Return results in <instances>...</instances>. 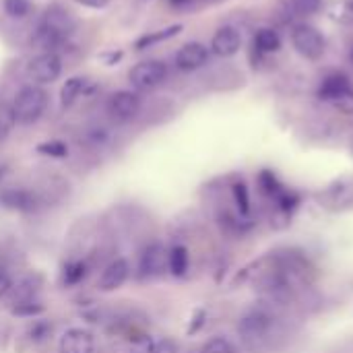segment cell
I'll use <instances>...</instances> for the list:
<instances>
[{
  "instance_id": "6da1fadb",
  "label": "cell",
  "mask_w": 353,
  "mask_h": 353,
  "mask_svg": "<svg viewBox=\"0 0 353 353\" xmlns=\"http://www.w3.org/2000/svg\"><path fill=\"white\" fill-rule=\"evenodd\" d=\"M72 29H74L72 14L60 4H50L41 14V21L37 25L31 41L43 52H56L60 46H64V41L68 39Z\"/></svg>"
},
{
  "instance_id": "7a4b0ae2",
  "label": "cell",
  "mask_w": 353,
  "mask_h": 353,
  "mask_svg": "<svg viewBox=\"0 0 353 353\" xmlns=\"http://www.w3.org/2000/svg\"><path fill=\"white\" fill-rule=\"evenodd\" d=\"M275 327V316L263 308L248 310L238 323V335L242 343L250 350H261L271 341V333Z\"/></svg>"
},
{
  "instance_id": "3957f363",
  "label": "cell",
  "mask_w": 353,
  "mask_h": 353,
  "mask_svg": "<svg viewBox=\"0 0 353 353\" xmlns=\"http://www.w3.org/2000/svg\"><path fill=\"white\" fill-rule=\"evenodd\" d=\"M10 108L17 124H33L43 116L48 108V91L39 85H25L17 91Z\"/></svg>"
},
{
  "instance_id": "277c9868",
  "label": "cell",
  "mask_w": 353,
  "mask_h": 353,
  "mask_svg": "<svg viewBox=\"0 0 353 353\" xmlns=\"http://www.w3.org/2000/svg\"><path fill=\"white\" fill-rule=\"evenodd\" d=\"M292 43H294L296 52L308 60H319L327 48L323 33L308 23H300L292 29Z\"/></svg>"
},
{
  "instance_id": "5b68a950",
  "label": "cell",
  "mask_w": 353,
  "mask_h": 353,
  "mask_svg": "<svg viewBox=\"0 0 353 353\" xmlns=\"http://www.w3.org/2000/svg\"><path fill=\"white\" fill-rule=\"evenodd\" d=\"M168 79V64L161 60H143L128 72V81L139 91H151Z\"/></svg>"
},
{
  "instance_id": "8992f818",
  "label": "cell",
  "mask_w": 353,
  "mask_h": 353,
  "mask_svg": "<svg viewBox=\"0 0 353 353\" xmlns=\"http://www.w3.org/2000/svg\"><path fill=\"white\" fill-rule=\"evenodd\" d=\"M25 72L35 85L54 83L62 74V58L58 56V52H41L27 62Z\"/></svg>"
},
{
  "instance_id": "52a82bcc",
  "label": "cell",
  "mask_w": 353,
  "mask_h": 353,
  "mask_svg": "<svg viewBox=\"0 0 353 353\" xmlns=\"http://www.w3.org/2000/svg\"><path fill=\"white\" fill-rule=\"evenodd\" d=\"M141 95L128 89H120L116 93H112V97L108 99V114L116 120V122H130L139 116L141 112Z\"/></svg>"
},
{
  "instance_id": "ba28073f",
  "label": "cell",
  "mask_w": 353,
  "mask_h": 353,
  "mask_svg": "<svg viewBox=\"0 0 353 353\" xmlns=\"http://www.w3.org/2000/svg\"><path fill=\"white\" fill-rule=\"evenodd\" d=\"M168 252L163 244L155 242L149 244L139 261V275L143 279H153V277H161L168 271Z\"/></svg>"
},
{
  "instance_id": "9c48e42d",
  "label": "cell",
  "mask_w": 353,
  "mask_h": 353,
  "mask_svg": "<svg viewBox=\"0 0 353 353\" xmlns=\"http://www.w3.org/2000/svg\"><path fill=\"white\" fill-rule=\"evenodd\" d=\"M209 48L201 41H190V43H184L178 52H176V66L178 70H184V72H194L199 68H203L207 62H209Z\"/></svg>"
},
{
  "instance_id": "30bf717a",
  "label": "cell",
  "mask_w": 353,
  "mask_h": 353,
  "mask_svg": "<svg viewBox=\"0 0 353 353\" xmlns=\"http://www.w3.org/2000/svg\"><path fill=\"white\" fill-rule=\"evenodd\" d=\"M0 205L19 213H33L39 207V196L27 188H4L0 190Z\"/></svg>"
},
{
  "instance_id": "8fae6325",
  "label": "cell",
  "mask_w": 353,
  "mask_h": 353,
  "mask_svg": "<svg viewBox=\"0 0 353 353\" xmlns=\"http://www.w3.org/2000/svg\"><path fill=\"white\" fill-rule=\"evenodd\" d=\"M130 275V265L124 259H114L110 265L103 267L99 279H97V290L99 292H116L120 290Z\"/></svg>"
},
{
  "instance_id": "7c38bea8",
  "label": "cell",
  "mask_w": 353,
  "mask_h": 353,
  "mask_svg": "<svg viewBox=\"0 0 353 353\" xmlns=\"http://www.w3.org/2000/svg\"><path fill=\"white\" fill-rule=\"evenodd\" d=\"M240 48H242V35L232 25L217 29V33L211 39V52L219 58H232L240 52Z\"/></svg>"
},
{
  "instance_id": "4fadbf2b",
  "label": "cell",
  "mask_w": 353,
  "mask_h": 353,
  "mask_svg": "<svg viewBox=\"0 0 353 353\" xmlns=\"http://www.w3.org/2000/svg\"><path fill=\"white\" fill-rule=\"evenodd\" d=\"M321 205L331 209V211H343L347 207H352L353 203V186L347 182H335L329 188H325L321 194Z\"/></svg>"
},
{
  "instance_id": "5bb4252c",
  "label": "cell",
  "mask_w": 353,
  "mask_h": 353,
  "mask_svg": "<svg viewBox=\"0 0 353 353\" xmlns=\"http://www.w3.org/2000/svg\"><path fill=\"white\" fill-rule=\"evenodd\" d=\"M352 91L353 87L352 83H350V79L345 74H341V72H335V74H329V77L323 79V83L319 87V99L329 101V103L335 105L337 101H341Z\"/></svg>"
},
{
  "instance_id": "9a60e30c",
  "label": "cell",
  "mask_w": 353,
  "mask_h": 353,
  "mask_svg": "<svg viewBox=\"0 0 353 353\" xmlns=\"http://www.w3.org/2000/svg\"><path fill=\"white\" fill-rule=\"evenodd\" d=\"M60 353H95V337L87 329H68L60 337Z\"/></svg>"
},
{
  "instance_id": "2e32d148",
  "label": "cell",
  "mask_w": 353,
  "mask_h": 353,
  "mask_svg": "<svg viewBox=\"0 0 353 353\" xmlns=\"http://www.w3.org/2000/svg\"><path fill=\"white\" fill-rule=\"evenodd\" d=\"M184 29V25H170L165 29H157V31H149V33H143L141 37L134 39V50L137 52H143L147 48H153L157 43H163L172 37H176L180 31Z\"/></svg>"
},
{
  "instance_id": "e0dca14e",
  "label": "cell",
  "mask_w": 353,
  "mask_h": 353,
  "mask_svg": "<svg viewBox=\"0 0 353 353\" xmlns=\"http://www.w3.org/2000/svg\"><path fill=\"white\" fill-rule=\"evenodd\" d=\"M87 79L85 77H70L64 81V85L60 87V105L62 108H70L81 95L87 93Z\"/></svg>"
},
{
  "instance_id": "ac0fdd59",
  "label": "cell",
  "mask_w": 353,
  "mask_h": 353,
  "mask_svg": "<svg viewBox=\"0 0 353 353\" xmlns=\"http://www.w3.org/2000/svg\"><path fill=\"white\" fill-rule=\"evenodd\" d=\"M37 279L35 277H25L21 279L17 285L10 288V292L6 296H10V304H21V302H31L35 300V294H37Z\"/></svg>"
},
{
  "instance_id": "d6986e66",
  "label": "cell",
  "mask_w": 353,
  "mask_h": 353,
  "mask_svg": "<svg viewBox=\"0 0 353 353\" xmlns=\"http://www.w3.org/2000/svg\"><path fill=\"white\" fill-rule=\"evenodd\" d=\"M188 265H190V256H188L186 246L178 244V246L170 248V252H168V271L174 277H184L186 271H188Z\"/></svg>"
},
{
  "instance_id": "ffe728a7",
  "label": "cell",
  "mask_w": 353,
  "mask_h": 353,
  "mask_svg": "<svg viewBox=\"0 0 353 353\" xmlns=\"http://www.w3.org/2000/svg\"><path fill=\"white\" fill-rule=\"evenodd\" d=\"M254 48L263 54H273V52H279L281 48V37L275 29L271 27H263L256 31L254 35Z\"/></svg>"
},
{
  "instance_id": "44dd1931",
  "label": "cell",
  "mask_w": 353,
  "mask_h": 353,
  "mask_svg": "<svg viewBox=\"0 0 353 353\" xmlns=\"http://www.w3.org/2000/svg\"><path fill=\"white\" fill-rule=\"evenodd\" d=\"M87 273H89V269H87V263L85 261H70L62 269V283L66 288L79 285L87 277Z\"/></svg>"
},
{
  "instance_id": "7402d4cb",
  "label": "cell",
  "mask_w": 353,
  "mask_h": 353,
  "mask_svg": "<svg viewBox=\"0 0 353 353\" xmlns=\"http://www.w3.org/2000/svg\"><path fill=\"white\" fill-rule=\"evenodd\" d=\"M259 186H261V190H263L271 201H275V199L285 190V186L279 182V178H277L271 170H263V172L259 174Z\"/></svg>"
},
{
  "instance_id": "603a6c76",
  "label": "cell",
  "mask_w": 353,
  "mask_h": 353,
  "mask_svg": "<svg viewBox=\"0 0 353 353\" xmlns=\"http://www.w3.org/2000/svg\"><path fill=\"white\" fill-rule=\"evenodd\" d=\"M232 194H234V203L240 211L242 217H248L250 215V192H248V186L238 180L232 184Z\"/></svg>"
},
{
  "instance_id": "cb8c5ba5",
  "label": "cell",
  "mask_w": 353,
  "mask_h": 353,
  "mask_svg": "<svg viewBox=\"0 0 353 353\" xmlns=\"http://www.w3.org/2000/svg\"><path fill=\"white\" fill-rule=\"evenodd\" d=\"M35 151H37L39 155L54 157V159H62V157L68 155V147H66V143H62V141H46V143H39V145L35 147Z\"/></svg>"
},
{
  "instance_id": "d4e9b609",
  "label": "cell",
  "mask_w": 353,
  "mask_h": 353,
  "mask_svg": "<svg viewBox=\"0 0 353 353\" xmlns=\"http://www.w3.org/2000/svg\"><path fill=\"white\" fill-rule=\"evenodd\" d=\"M2 8L10 19H25L31 12V0H2Z\"/></svg>"
},
{
  "instance_id": "484cf974",
  "label": "cell",
  "mask_w": 353,
  "mask_h": 353,
  "mask_svg": "<svg viewBox=\"0 0 353 353\" xmlns=\"http://www.w3.org/2000/svg\"><path fill=\"white\" fill-rule=\"evenodd\" d=\"M10 314H14V316H23V319H35V316L43 314V306H41L37 300L21 302V304H14V306L10 308Z\"/></svg>"
},
{
  "instance_id": "4316f807",
  "label": "cell",
  "mask_w": 353,
  "mask_h": 353,
  "mask_svg": "<svg viewBox=\"0 0 353 353\" xmlns=\"http://www.w3.org/2000/svg\"><path fill=\"white\" fill-rule=\"evenodd\" d=\"M199 353H236V345L228 337H213L201 347Z\"/></svg>"
},
{
  "instance_id": "83f0119b",
  "label": "cell",
  "mask_w": 353,
  "mask_h": 353,
  "mask_svg": "<svg viewBox=\"0 0 353 353\" xmlns=\"http://www.w3.org/2000/svg\"><path fill=\"white\" fill-rule=\"evenodd\" d=\"M14 124H17V120H14L12 108L8 103H0V141H4L10 134Z\"/></svg>"
},
{
  "instance_id": "f1b7e54d",
  "label": "cell",
  "mask_w": 353,
  "mask_h": 353,
  "mask_svg": "<svg viewBox=\"0 0 353 353\" xmlns=\"http://www.w3.org/2000/svg\"><path fill=\"white\" fill-rule=\"evenodd\" d=\"M321 4L323 0H292V6L298 14H314Z\"/></svg>"
},
{
  "instance_id": "f546056e",
  "label": "cell",
  "mask_w": 353,
  "mask_h": 353,
  "mask_svg": "<svg viewBox=\"0 0 353 353\" xmlns=\"http://www.w3.org/2000/svg\"><path fill=\"white\" fill-rule=\"evenodd\" d=\"M50 333H52V327L48 323H35L29 329V335H31L33 341H43L46 337H50Z\"/></svg>"
},
{
  "instance_id": "4dcf8cb0",
  "label": "cell",
  "mask_w": 353,
  "mask_h": 353,
  "mask_svg": "<svg viewBox=\"0 0 353 353\" xmlns=\"http://www.w3.org/2000/svg\"><path fill=\"white\" fill-rule=\"evenodd\" d=\"M153 353H178V343L174 339H159L155 341V347H153Z\"/></svg>"
},
{
  "instance_id": "1f68e13d",
  "label": "cell",
  "mask_w": 353,
  "mask_h": 353,
  "mask_svg": "<svg viewBox=\"0 0 353 353\" xmlns=\"http://www.w3.org/2000/svg\"><path fill=\"white\" fill-rule=\"evenodd\" d=\"M87 141H89L91 145H95V147L103 145V143L108 141L105 128H93V130H89V132H87Z\"/></svg>"
},
{
  "instance_id": "d6a6232c",
  "label": "cell",
  "mask_w": 353,
  "mask_h": 353,
  "mask_svg": "<svg viewBox=\"0 0 353 353\" xmlns=\"http://www.w3.org/2000/svg\"><path fill=\"white\" fill-rule=\"evenodd\" d=\"M124 58V52H116V50H112V52H105V54H99V60L105 64V66H116L120 60Z\"/></svg>"
},
{
  "instance_id": "836d02e7",
  "label": "cell",
  "mask_w": 353,
  "mask_h": 353,
  "mask_svg": "<svg viewBox=\"0 0 353 353\" xmlns=\"http://www.w3.org/2000/svg\"><path fill=\"white\" fill-rule=\"evenodd\" d=\"M74 2L85 8H91V10H103L110 4V0H74Z\"/></svg>"
},
{
  "instance_id": "e575fe53",
  "label": "cell",
  "mask_w": 353,
  "mask_h": 353,
  "mask_svg": "<svg viewBox=\"0 0 353 353\" xmlns=\"http://www.w3.org/2000/svg\"><path fill=\"white\" fill-rule=\"evenodd\" d=\"M10 288H12V279H10V275H8L6 271H2V269H0V300L10 292Z\"/></svg>"
},
{
  "instance_id": "d590c367",
  "label": "cell",
  "mask_w": 353,
  "mask_h": 353,
  "mask_svg": "<svg viewBox=\"0 0 353 353\" xmlns=\"http://www.w3.org/2000/svg\"><path fill=\"white\" fill-rule=\"evenodd\" d=\"M205 316H207V314H205V310H199V312H194L192 325L188 327V333H190V335H194V333H196V331H199V329L205 325Z\"/></svg>"
},
{
  "instance_id": "8d00e7d4",
  "label": "cell",
  "mask_w": 353,
  "mask_h": 353,
  "mask_svg": "<svg viewBox=\"0 0 353 353\" xmlns=\"http://www.w3.org/2000/svg\"><path fill=\"white\" fill-rule=\"evenodd\" d=\"M341 112H345V114H353V91L350 93V95H345L341 101H337L335 103Z\"/></svg>"
},
{
  "instance_id": "74e56055",
  "label": "cell",
  "mask_w": 353,
  "mask_h": 353,
  "mask_svg": "<svg viewBox=\"0 0 353 353\" xmlns=\"http://www.w3.org/2000/svg\"><path fill=\"white\" fill-rule=\"evenodd\" d=\"M172 6H184V4H188L190 0H168Z\"/></svg>"
},
{
  "instance_id": "f35d334b",
  "label": "cell",
  "mask_w": 353,
  "mask_h": 353,
  "mask_svg": "<svg viewBox=\"0 0 353 353\" xmlns=\"http://www.w3.org/2000/svg\"><path fill=\"white\" fill-rule=\"evenodd\" d=\"M350 60H352V64H353V48H352V52H350Z\"/></svg>"
}]
</instances>
